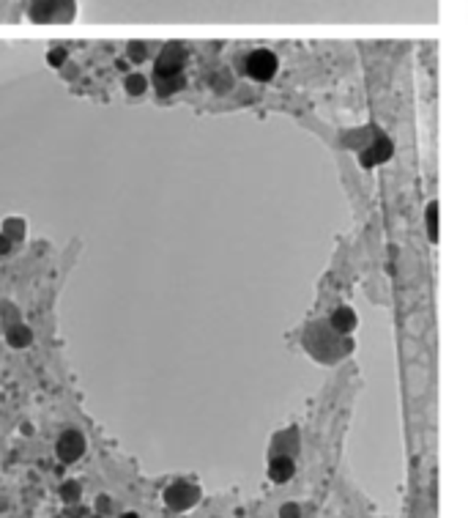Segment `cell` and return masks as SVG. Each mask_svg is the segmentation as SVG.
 <instances>
[{"instance_id":"2e32d148","label":"cell","mask_w":468,"mask_h":518,"mask_svg":"<svg viewBox=\"0 0 468 518\" xmlns=\"http://www.w3.org/2000/svg\"><path fill=\"white\" fill-rule=\"evenodd\" d=\"M47 61H50V66L61 69V66L66 64V50H63V47H53V50L47 53Z\"/></svg>"},{"instance_id":"5bb4252c","label":"cell","mask_w":468,"mask_h":518,"mask_svg":"<svg viewBox=\"0 0 468 518\" xmlns=\"http://www.w3.org/2000/svg\"><path fill=\"white\" fill-rule=\"evenodd\" d=\"M428 231H430V239L436 242L439 239V200L428 203Z\"/></svg>"},{"instance_id":"e0dca14e","label":"cell","mask_w":468,"mask_h":518,"mask_svg":"<svg viewBox=\"0 0 468 518\" xmlns=\"http://www.w3.org/2000/svg\"><path fill=\"white\" fill-rule=\"evenodd\" d=\"M12 250H14V242L0 231V255H12Z\"/></svg>"},{"instance_id":"9c48e42d","label":"cell","mask_w":468,"mask_h":518,"mask_svg":"<svg viewBox=\"0 0 468 518\" xmlns=\"http://www.w3.org/2000/svg\"><path fill=\"white\" fill-rule=\"evenodd\" d=\"M293 471H296V463H293V458H288V455L272 458V463H269V478H272L274 483H285L288 478H293Z\"/></svg>"},{"instance_id":"8fae6325","label":"cell","mask_w":468,"mask_h":518,"mask_svg":"<svg viewBox=\"0 0 468 518\" xmlns=\"http://www.w3.org/2000/svg\"><path fill=\"white\" fill-rule=\"evenodd\" d=\"M123 91L130 94V97H143V94L148 91V77H146V74H138V72L126 74V80H123Z\"/></svg>"},{"instance_id":"8992f818","label":"cell","mask_w":468,"mask_h":518,"mask_svg":"<svg viewBox=\"0 0 468 518\" xmlns=\"http://www.w3.org/2000/svg\"><path fill=\"white\" fill-rule=\"evenodd\" d=\"M329 327L331 332L339 337V335H351L356 329V313L351 308H337L329 318Z\"/></svg>"},{"instance_id":"52a82bcc","label":"cell","mask_w":468,"mask_h":518,"mask_svg":"<svg viewBox=\"0 0 468 518\" xmlns=\"http://www.w3.org/2000/svg\"><path fill=\"white\" fill-rule=\"evenodd\" d=\"M6 343L12 345V349L22 352V349H28V345L33 343V329L28 324L17 321V324L6 327Z\"/></svg>"},{"instance_id":"44dd1931","label":"cell","mask_w":468,"mask_h":518,"mask_svg":"<svg viewBox=\"0 0 468 518\" xmlns=\"http://www.w3.org/2000/svg\"><path fill=\"white\" fill-rule=\"evenodd\" d=\"M121 518H140V515H138V513H123Z\"/></svg>"},{"instance_id":"7c38bea8","label":"cell","mask_w":468,"mask_h":518,"mask_svg":"<svg viewBox=\"0 0 468 518\" xmlns=\"http://www.w3.org/2000/svg\"><path fill=\"white\" fill-rule=\"evenodd\" d=\"M0 231H4V234L17 244V242L25 239V220H22V217H6V220H4V228H0Z\"/></svg>"},{"instance_id":"d6986e66","label":"cell","mask_w":468,"mask_h":518,"mask_svg":"<svg viewBox=\"0 0 468 518\" xmlns=\"http://www.w3.org/2000/svg\"><path fill=\"white\" fill-rule=\"evenodd\" d=\"M280 518H299V507H296V505H285V507L280 510Z\"/></svg>"},{"instance_id":"4fadbf2b","label":"cell","mask_w":468,"mask_h":518,"mask_svg":"<svg viewBox=\"0 0 468 518\" xmlns=\"http://www.w3.org/2000/svg\"><path fill=\"white\" fill-rule=\"evenodd\" d=\"M79 494H82V488H79L77 480H66V483L61 486V499H63V505H77V502H79Z\"/></svg>"},{"instance_id":"ba28073f","label":"cell","mask_w":468,"mask_h":518,"mask_svg":"<svg viewBox=\"0 0 468 518\" xmlns=\"http://www.w3.org/2000/svg\"><path fill=\"white\" fill-rule=\"evenodd\" d=\"M63 14V4L61 0H33L30 4V17L33 20H53Z\"/></svg>"},{"instance_id":"277c9868","label":"cell","mask_w":468,"mask_h":518,"mask_svg":"<svg viewBox=\"0 0 468 518\" xmlns=\"http://www.w3.org/2000/svg\"><path fill=\"white\" fill-rule=\"evenodd\" d=\"M392 154H395L392 140H389L387 135H375V140H372L367 149L359 151V165H362V167H378V165L389 162Z\"/></svg>"},{"instance_id":"ffe728a7","label":"cell","mask_w":468,"mask_h":518,"mask_svg":"<svg viewBox=\"0 0 468 518\" xmlns=\"http://www.w3.org/2000/svg\"><path fill=\"white\" fill-rule=\"evenodd\" d=\"M110 510V499L107 497H99L96 499V513H107Z\"/></svg>"},{"instance_id":"30bf717a","label":"cell","mask_w":468,"mask_h":518,"mask_svg":"<svg viewBox=\"0 0 468 518\" xmlns=\"http://www.w3.org/2000/svg\"><path fill=\"white\" fill-rule=\"evenodd\" d=\"M154 85H156V94L159 97H170V94H179L187 80L184 74H173V77H154Z\"/></svg>"},{"instance_id":"7a4b0ae2","label":"cell","mask_w":468,"mask_h":518,"mask_svg":"<svg viewBox=\"0 0 468 518\" xmlns=\"http://www.w3.org/2000/svg\"><path fill=\"white\" fill-rule=\"evenodd\" d=\"M184 61H187V53L181 45H167L162 50V55L156 58V66H154V77H173V74H184Z\"/></svg>"},{"instance_id":"5b68a950","label":"cell","mask_w":468,"mask_h":518,"mask_svg":"<svg viewBox=\"0 0 468 518\" xmlns=\"http://www.w3.org/2000/svg\"><path fill=\"white\" fill-rule=\"evenodd\" d=\"M197 488L192 483H173L164 491V505L170 510H189L197 502Z\"/></svg>"},{"instance_id":"9a60e30c","label":"cell","mask_w":468,"mask_h":518,"mask_svg":"<svg viewBox=\"0 0 468 518\" xmlns=\"http://www.w3.org/2000/svg\"><path fill=\"white\" fill-rule=\"evenodd\" d=\"M0 321H4V327H12V324L22 321V318H20V310L12 305V301H4V305H0Z\"/></svg>"},{"instance_id":"ac0fdd59","label":"cell","mask_w":468,"mask_h":518,"mask_svg":"<svg viewBox=\"0 0 468 518\" xmlns=\"http://www.w3.org/2000/svg\"><path fill=\"white\" fill-rule=\"evenodd\" d=\"M130 58L132 61H143L146 58V47L143 45H130Z\"/></svg>"},{"instance_id":"3957f363","label":"cell","mask_w":468,"mask_h":518,"mask_svg":"<svg viewBox=\"0 0 468 518\" xmlns=\"http://www.w3.org/2000/svg\"><path fill=\"white\" fill-rule=\"evenodd\" d=\"M55 455L61 463H74L85 455V437L79 434V430L69 428L63 430V434L58 437V445H55Z\"/></svg>"},{"instance_id":"6da1fadb","label":"cell","mask_w":468,"mask_h":518,"mask_svg":"<svg viewBox=\"0 0 468 518\" xmlns=\"http://www.w3.org/2000/svg\"><path fill=\"white\" fill-rule=\"evenodd\" d=\"M277 69H280V61H277V55H274L272 50H252V53L244 58V72H247V77L255 80V82H269V80H274Z\"/></svg>"}]
</instances>
